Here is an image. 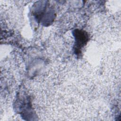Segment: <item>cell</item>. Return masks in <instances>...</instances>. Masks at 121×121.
Listing matches in <instances>:
<instances>
[{
    "instance_id": "cell-1",
    "label": "cell",
    "mask_w": 121,
    "mask_h": 121,
    "mask_svg": "<svg viewBox=\"0 0 121 121\" xmlns=\"http://www.w3.org/2000/svg\"><path fill=\"white\" fill-rule=\"evenodd\" d=\"M75 34L76 42V45L77 46L76 49H78V50L79 52V50L81 49V48L86 42L87 35L85 33V32L79 30L76 31Z\"/></svg>"
}]
</instances>
